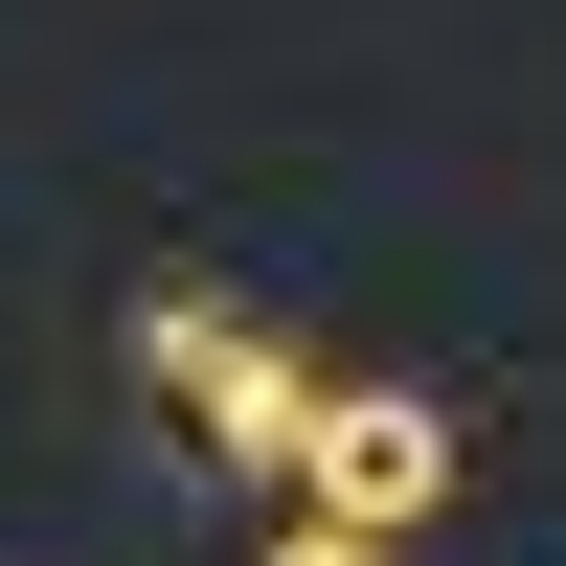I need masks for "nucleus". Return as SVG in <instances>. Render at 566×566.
Returning <instances> with one entry per match:
<instances>
[{
  "instance_id": "nucleus-2",
  "label": "nucleus",
  "mask_w": 566,
  "mask_h": 566,
  "mask_svg": "<svg viewBox=\"0 0 566 566\" xmlns=\"http://www.w3.org/2000/svg\"><path fill=\"white\" fill-rule=\"evenodd\" d=\"M295 522L431 544V522H453V408H431V386H340V408H317V453H295Z\"/></svg>"
},
{
  "instance_id": "nucleus-3",
  "label": "nucleus",
  "mask_w": 566,
  "mask_h": 566,
  "mask_svg": "<svg viewBox=\"0 0 566 566\" xmlns=\"http://www.w3.org/2000/svg\"><path fill=\"white\" fill-rule=\"evenodd\" d=\"M272 566H408V544H340V522H272Z\"/></svg>"
},
{
  "instance_id": "nucleus-1",
  "label": "nucleus",
  "mask_w": 566,
  "mask_h": 566,
  "mask_svg": "<svg viewBox=\"0 0 566 566\" xmlns=\"http://www.w3.org/2000/svg\"><path fill=\"white\" fill-rule=\"evenodd\" d=\"M136 386H159V408H181V453H227V476H295L317 408H340L272 317H227V295H159V317H136Z\"/></svg>"
}]
</instances>
